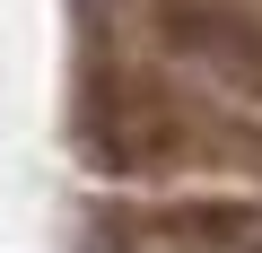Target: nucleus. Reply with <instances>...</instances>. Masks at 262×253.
<instances>
[{"label":"nucleus","instance_id":"f257e3e1","mask_svg":"<svg viewBox=\"0 0 262 253\" xmlns=\"http://www.w3.org/2000/svg\"><path fill=\"white\" fill-rule=\"evenodd\" d=\"M166 27L192 61H210L227 87H245L262 105V18L236 9V0H166Z\"/></svg>","mask_w":262,"mask_h":253}]
</instances>
